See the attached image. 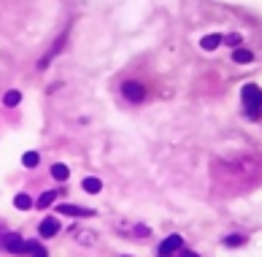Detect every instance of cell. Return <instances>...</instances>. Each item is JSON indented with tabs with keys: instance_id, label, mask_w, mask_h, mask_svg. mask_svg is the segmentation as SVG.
<instances>
[{
	"instance_id": "obj_2",
	"label": "cell",
	"mask_w": 262,
	"mask_h": 257,
	"mask_svg": "<svg viewBox=\"0 0 262 257\" xmlns=\"http://www.w3.org/2000/svg\"><path fill=\"white\" fill-rule=\"evenodd\" d=\"M122 95L130 103H144L146 100V87L140 82H124L122 84Z\"/></svg>"
},
{
	"instance_id": "obj_1",
	"label": "cell",
	"mask_w": 262,
	"mask_h": 257,
	"mask_svg": "<svg viewBox=\"0 0 262 257\" xmlns=\"http://www.w3.org/2000/svg\"><path fill=\"white\" fill-rule=\"evenodd\" d=\"M240 100H244L248 120H260L262 116V90L257 84H246V87L240 90Z\"/></svg>"
},
{
	"instance_id": "obj_13",
	"label": "cell",
	"mask_w": 262,
	"mask_h": 257,
	"mask_svg": "<svg viewBox=\"0 0 262 257\" xmlns=\"http://www.w3.org/2000/svg\"><path fill=\"white\" fill-rule=\"evenodd\" d=\"M14 206L16 208H22V212H28V208H32V198L30 195H24V192H19L14 198Z\"/></svg>"
},
{
	"instance_id": "obj_3",
	"label": "cell",
	"mask_w": 262,
	"mask_h": 257,
	"mask_svg": "<svg viewBox=\"0 0 262 257\" xmlns=\"http://www.w3.org/2000/svg\"><path fill=\"white\" fill-rule=\"evenodd\" d=\"M184 249V238L181 236H168V238L160 244V257H170V254H176V252H181Z\"/></svg>"
},
{
	"instance_id": "obj_15",
	"label": "cell",
	"mask_w": 262,
	"mask_h": 257,
	"mask_svg": "<svg viewBox=\"0 0 262 257\" xmlns=\"http://www.w3.org/2000/svg\"><path fill=\"white\" fill-rule=\"evenodd\" d=\"M232 60H235V62H252L254 54H252L248 49H235V52H232Z\"/></svg>"
},
{
	"instance_id": "obj_16",
	"label": "cell",
	"mask_w": 262,
	"mask_h": 257,
	"mask_svg": "<svg viewBox=\"0 0 262 257\" xmlns=\"http://www.w3.org/2000/svg\"><path fill=\"white\" fill-rule=\"evenodd\" d=\"M244 244H246V236H240V233H235V236H227V238H224V246H244Z\"/></svg>"
},
{
	"instance_id": "obj_7",
	"label": "cell",
	"mask_w": 262,
	"mask_h": 257,
	"mask_svg": "<svg viewBox=\"0 0 262 257\" xmlns=\"http://www.w3.org/2000/svg\"><path fill=\"white\" fill-rule=\"evenodd\" d=\"M82 187H84V192H90V195H98L100 190H103V182H100L98 176H86V179L82 182Z\"/></svg>"
},
{
	"instance_id": "obj_9",
	"label": "cell",
	"mask_w": 262,
	"mask_h": 257,
	"mask_svg": "<svg viewBox=\"0 0 262 257\" xmlns=\"http://www.w3.org/2000/svg\"><path fill=\"white\" fill-rule=\"evenodd\" d=\"M222 44H224V36H219V32H216V36H206L203 41H200V46H203L206 52H214V49H219Z\"/></svg>"
},
{
	"instance_id": "obj_11",
	"label": "cell",
	"mask_w": 262,
	"mask_h": 257,
	"mask_svg": "<svg viewBox=\"0 0 262 257\" xmlns=\"http://www.w3.org/2000/svg\"><path fill=\"white\" fill-rule=\"evenodd\" d=\"M57 195H60V192H54V190H49V192H44L41 198H38V203H36V206H38V208H41V212H44V208H49L52 203L57 200Z\"/></svg>"
},
{
	"instance_id": "obj_12",
	"label": "cell",
	"mask_w": 262,
	"mask_h": 257,
	"mask_svg": "<svg viewBox=\"0 0 262 257\" xmlns=\"http://www.w3.org/2000/svg\"><path fill=\"white\" fill-rule=\"evenodd\" d=\"M3 103L8 108L19 106V103H22V92H19V90H8V92H6V98H3Z\"/></svg>"
},
{
	"instance_id": "obj_18",
	"label": "cell",
	"mask_w": 262,
	"mask_h": 257,
	"mask_svg": "<svg viewBox=\"0 0 262 257\" xmlns=\"http://www.w3.org/2000/svg\"><path fill=\"white\" fill-rule=\"evenodd\" d=\"M181 257H200L198 252H190V249H181V252H178Z\"/></svg>"
},
{
	"instance_id": "obj_6",
	"label": "cell",
	"mask_w": 262,
	"mask_h": 257,
	"mask_svg": "<svg viewBox=\"0 0 262 257\" xmlns=\"http://www.w3.org/2000/svg\"><path fill=\"white\" fill-rule=\"evenodd\" d=\"M57 214H62V216H95V212L92 208H78V206H68V203H60L57 206Z\"/></svg>"
},
{
	"instance_id": "obj_14",
	"label": "cell",
	"mask_w": 262,
	"mask_h": 257,
	"mask_svg": "<svg viewBox=\"0 0 262 257\" xmlns=\"http://www.w3.org/2000/svg\"><path fill=\"white\" fill-rule=\"evenodd\" d=\"M38 162H41V154H38V152H28V154L22 157V166L24 168H36Z\"/></svg>"
},
{
	"instance_id": "obj_4",
	"label": "cell",
	"mask_w": 262,
	"mask_h": 257,
	"mask_svg": "<svg viewBox=\"0 0 262 257\" xmlns=\"http://www.w3.org/2000/svg\"><path fill=\"white\" fill-rule=\"evenodd\" d=\"M57 233H60V220L57 216H46L41 225H38V236H41V238H54Z\"/></svg>"
},
{
	"instance_id": "obj_17",
	"label": "cell",
	"mask_w": 262,
	"mask_h": 257,
	"mask_svg": "<svg viewBox=\"0 0 262 257\" xmlns=\"http://www.w3.org/2000/svg\"><path fill=\"white\" fill-rule=\"evenodd\" d=\"M224 41L230 44V46H235V49H238V44H240V36H227Z\"/></svg>"
},
{
	"instance_id": "obj_5",
	"label": "cell",
	"mask_w": 262,
	"mask_h": 257,
	"mask_svg": "<svg viewBox=\"0 0 262 257\" xmlns=\"http://www.w3.org/2000/svg\"><path fill=\"white\" fill-rule=\"evenodd\" d=\"M24 244H28V241H22V236H16V233H8L3 238L6 252H11V254H24Z\"/></svg>"
},
{
	"instance_id": "obj_8",
	"label": "cell",
	"mask_w": 262,
	"mask_h": 257,
	"mask_svg": "<svg viewBox=\"0 0 262 257\" xmlns=\"http://www.w3.org/2000/svg\"><path fill=\"white\" fill-rule=\"evenodd\" d=\"M24 254H30V257H49V252L41 246V241H28V244H24Z\"/></svg>"
},
{
	"instance_id": "obj_10",
	"label": "cell",
	"mask_w": 262,
	"mask_h": 257,
	"mask_svg": "<svg viewBox=\"0 0 262 257\" xmlns=\"http://www.w3.org/2000/svg\"><path fill=\"white\" fill-rule=\"evenodd\" d=\"M52 176H54L57 182H68L70 179V170H68V166L57 162V166H52Z\"/></svg>"
}]
</instances>
